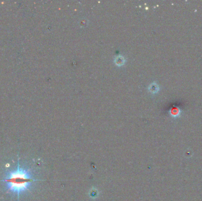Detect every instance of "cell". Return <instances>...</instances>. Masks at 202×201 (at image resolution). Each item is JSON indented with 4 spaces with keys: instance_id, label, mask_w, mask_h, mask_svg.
<instances>
[{
    "instance_id": "cell-1",
    "label": "cell",
    "mask_w": 202,
    "mask_h": 201,
    "mask_svg": "<svg viewBox=\"0 0 202 201\" xmlns=\"http://www.w3.org/2000/svg\"><path fill=\"white\" fill-rule=\"evenodd\" d=\"M36 181L28 169L20 166L18 163L17 167L6 173L4 179L1 181L4 183L7 191L16 195L19 199L21 195L28 191L31 185Z\"/></svg>"
},
{
    "instance_id": "cell-2",
    "label": "cell",
    "mask_w": 202,
    "mask_h": 201,
    "mask_svg": "<svg viewBox=\"0 0 202 201\" xmlns=\"http://www.w3.org/2000/svg\"><path fill=\"white\" fill-rule=\"evenodd\" d=\"M182 111L178 108H173V109L170 111V114L173 118H177L178 116H180Z\"/></svg>"
},
{
    "instance_id": "cell-3",
    "label": "cell",
    "mask_w": 202,
    "mask_h": 201,
    "mask_svg": "<svg viewBox=\"0 0 202 201\" xmlns=\"http://www.w3.org/2000/svg\"><path fill=\"white\" fill-rule=\"evenodd\" d=\"M150 90L152 93H156L158 90V86L157 85V84H151V85L150 86Z\"/></svg>"
},
{
    "instance_id": "cell-4",
    "label": "cell",
    "mask_w": 202,
    "mask_h": 201,
    "mask_svg": "<svg viewBox=\"0 0 202 201\" xmlns=\"http://www.w3.org/2000/svg\"><path fill=\"white\" fill-rule=\"evenodd\" d=\"M115 62L116 63V65H122L124 63V60L122 57H118L116 58Z\"/></svg>"
}]
</instances>
